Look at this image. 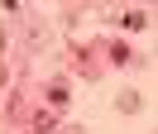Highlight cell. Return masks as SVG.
<instances>
[{"instance_id":"1","label":"cell","mask_w":158,"mask_h":134,"mask_svg":"<svg viewBox=\"0 0 158 134\" xmlns=\"http://www.w3.org/2000/svg\"><path fill=\"white\" fill-rule=\"evenodd\" d=\"M48 105H53V110H67V105H72V86L67 82H48Z\"/></svg>"},{"instance_id":"2","label":"cell","mask_w":158,"mask_h":134,"mask_svg":"<svg viewBox=\"0 0 158 134\" xmlns=\"http://www.w3.org/2000/svg\"><path fill=\"white\" fill-rule=\"evenodd\" d=\"M144 24H148V15H144V10H125V15H120V29H129V34H139Z\"/></svg>"},{"instance_id":"3","label":"cell","mask_w":158,"mask_h":134,"mask_svg":"<svg viewBox=\"0 0 158 134\" xmlns=\"http://www.w3.org/2000/svg\"><path fill=\"white\" fill-rule=\"evenodd\" d=\"M29 129H58V115L53 110H34L29 115Z\"/></svg>"},{"instance_id":"4","label":"cell","mask_w":158,"mask_h":134,"mask_svg":"<svg viewBox=\"0 0 158 134\" xmlns=\"http://www.w3.org/2000/svg\"><path fill=\"white\" fill-rule=\"evenodd\" d=\"M110 62H115V67L134 62V53H129V43H110Z\"/></svg>"},{"instance_id":"5","label":"cell","mask_w":158,"mask_h":134,"mask_svg":"<svg viewBox=\"0 0 158 134\" xmlns=\"http://www.w3.org/2000/svg\"><path fill=\"white\" fill-rule=\"evenodd\" d=\"M120 110L134 115V110H139V96H134V91H125V96H120Z\"/></svg>"}]
</instances>
